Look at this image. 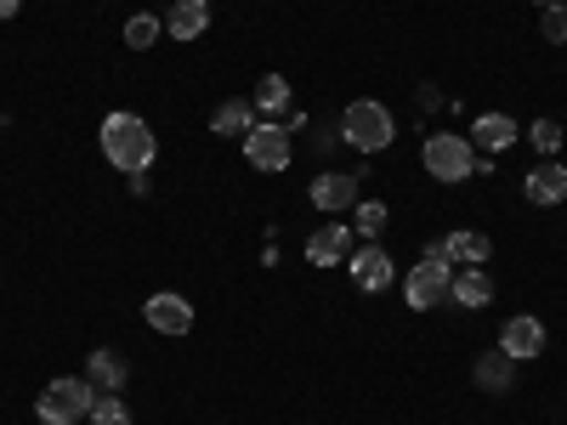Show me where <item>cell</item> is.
Segmentation results:
<instances>
[{
	"label": "cell",
	"mask_w": 567,
	"mask_h": 425,
	"mask_svg": "<svg viewBox=\"0 0 567 425\" xmlns=\"http://www.w3.org/2000/svg\"><path fill=\"white\" fill-rule=\"evenodd\" d=\"M97 142H103V159H109L114 170H125V176L154 170V159H159V136L148 131V120H142V114H125V108L103 120Z\"/></svg>",
	"instance_id": "1"
},
{
	"label": "cell",
	"mask_w": 567,
	"mask_h": 425,
	"mask_svg": "<svg viewBox=\"0 0 567 425\" xmlns=\"http://www.w3.org/2000/svg\"><path fill=\"white\" fill-rule=\"evenodd\" d=\"M341 142H347V148H358V154H386L392 142H398V120H392V108H386V103H374V97L347 103V114H341Z\"/></svg>",
	"instance_id": "2"
},
{
	"label": "cell",
	"mask_w": 567,
	"mask_h": 425,
	"mask_svg": "<svg viewBox=\"0 0 567 425\" xmlns=\"http://www.w3.org/2000/svg\"><path fill=\"white\" fill-rule=\"evenodd\" d=\"M449 283H454V261L443 256V245H432L414 267H409V278H403V301L414 307V312H432V307H443L449 301Z\"/></svg>",
	"instance_id": "3"
},
{
	"label": "cell",
	"mask_w": 567,
	"mask_h": 425,
	"mask_svg": "<svg viewBox=\"0 0 567 425\" xmlns=\"http://www.w3.org/2000/svg\"><path fill=\"white\" fill-rule=\"evenodd\" d=\"M91 403H97V386L85 381V374H63V381H52L40 397H34V414L45 425H74L91 414Z\"/></svg>",
	"instance_id": "4"
},
{
	"label": "cell",
	"mask_w": 567,
	"mask_h": 425,
	"mask_svg": "<svg viewBox=\"0 0 567 425\" xmlns=\"http://www.w3.org/2000/svg\"><path fill=\"white\" fill-rule=\"evenodd\" d=\"M420 159H425V170H432L437 182L477 176V148H471V136H460V131H432L425 148H420Z\"/></svg>",
	"instance_id": "5"
},
{
	"label": "cell",
	"mask_w": 567,
	"mask_h": 425,
	"mask_svg": "<svg viewBox=\"0 0 567 425\" xmlns=\"http://www.w3.org/2000/svg\"><path fill=\"white\" fill-rule=\"evenodd\" d=\"M290 131L284 125H250V136H245V159H250V170H290Z\"/></svg>",
	"instance_id": "6"
},
{
	"label": "cell",
	"mask_w": 567,
	"mask_h": 425,
	"mask_svg": "<svg viewBox=\"0 0 567 425\" xmlns=\"http://www.w3.org/2000/svg\"><path fill=\"white\" fill-rule=\"evenodd\" d=\"M347 272H352V283L363 296H381V290H392V278H398V267H392V256L381 250V245H363V250H352L347 256Z\"/></svg>",
	"instance_id": "7"
},
{
	"label": "cell",
	"mask_w": 567,
	"mask_h": 425,
	"mask_svg": "<svg viewBox=\"0 0 567 425\" xmlns=\"http://www.w3.org/2000/svg\"><path fill=\"white\" fill-rule=\"evenodd\" d=\"M307 194H312V205H318L323 216H341V210L358 205V176H352V170H318Z\"/></svg>",
	"instance_id": "8"
},
{
	"label": "cell",
	"mask_w": 567,
	"mask_h": 425,
	"mask_svg": "<svg viewBox=\"0 0 567 425\" xmlns=\"http://www.w3.org/2000/svg\"><path fill=\"white\" fill-rule=\"evenodd\" d=\"M499 352H505L511 363H528V357H539V352H545V323H539L534 312H516V318L499 329Z\"/></svg>",
	"instance_id": "9"
},
{
	"label": "cell",
	"mask_w": 567,
	"mask_h": 425,
	"mask_svg": "<svg viewBox=\"0 0 567 425\" xmlns=\"http://www.w3.org/2000/svg\"><path fill=\"white\" fill-rule=\"evenodd\" d=\"M142 318H148V329H159V335H187L194 329V307H187L176 290H159V296H148V307H142Z\"/></svg>",
	"instance_id": "10"
},
{
	"label": "cell",
	"mask_w": 567,
	"mask_h": 425,
	"mask_svg": "<svg viewBox=\"0 0 567 425\" xmlns=\"http://www.w3.org/2000/svg\"><path fill=\"white\" fill-rule=\"evenodd\" d=\"M347 256H352V227H341V221H323L307 239V261L312 267H347Z\"/></svg>",
	"instance_id": "11"
},
{
	"label": "cell",
	"mask_w": 567,
	"mask_h": 425,
	"mask_svg": "<svg viewBox=\"0 0 567 425\" xmlns=\"http://www.w3.org/2000/svg\"><path fill=\"white\" fill-rule=\"evenodd\" d=\"M561 199H567V165H561V159H539V165L528 170V205L556 210Z\"/></svg>",
	"instance_id": "12"
},
{
	"label": "cell",
	"mask_w": 567,
	"mask_h": 425,
	"mask_svg": "<svg viewBox=\"0 0 567 425\" xmlns=\"http://www.w3.org/2000/svg\"><path fill=\"white\" fill-rule=\"evenodd\" d=\"M465 136H471V148H477V154H505L511 142H516V120L488 108V114L471 120V131H465Z\"/></svg>",
	"instance_id": "13"
},
{
	"label": "cell",
	"mask_w": 567,
	"mask_h": 425,
	"mask_svg": "<svg viewBox=\"0 0 567 425\" xmlns=\"http://www.w3.org/2000/svg\"><path fill=\"white\" fill-rule=\"evenodd\" d=\"M449 301L465 307V312L488 307V301H494V278H488V267H460L454 283H449Z\"/></svg>",
	"instance_id": "14"
},
{
	"label": "cell",
	"mask_w": 567,
	"mask_h": 425,
	"mask_svg": "<svg viewBox=\"0 0 567 425\" xmlns=\"http://www.w3.org/2000/svg\"><path fill=\"white\" fill-rule=\"evenodd\" d=\"M85 381L97 386V392H125V381H131V363H125L120 352L97 346V352L85 357Z\"/></svg>",
	"instance_id": "15"
},
{
	"label": "cell",
	"mask_w": 567,
	"mask_h": 425,
	"mask_svg": "<svg viewBox=\"0 0 567 425\" xmlns=\"http://www.w3.org/2000/svg\"><path fill=\"white\" fill-rule=\"evenodd\" d=\"M210 29V7L205 0H176V7L165 12V34L171 40H199Z\"/></svg>",
	"instance_id": "16"
},
{
	"label": "cell",
	"mask_w": 567,
	"mask_h": 425,
	"mask_svg": "<svg viewBox=\"0 0 567 425\" xmlns=\"http://www.w3.org/2000/svg\"><path fill=\"white\" fill-rule=\"evenodd\" d=\"M471 381H477L488 397H505V392L516 386V363H511L505 352H483V357H477V369H471Z\"/></svg>",
	"instance_id": "17"
},
{
	"label": "cell",
	"mask_w": 567,
	"mask_h": 425,
	"mask_svg": "<svg viewBox=\"0 0 567 425\" xmlns=\"http://www.w3.org/2000/svg\"><path fill=\"white\" fill-rule=\"evenodd\" d=\"M250 125H256V108H250V103H239V97L216 103V114H210V131H216V136H227V142H233V136L245 142V136H250Z\"/></svg>",
	"instance_id": "18"
},
{
	"label": "cell",
	"mask_w": 567,
	"mask_h": 425,
	"mask_svg": "<svg viewBox=\"0 0 567 425\" xmlns=\"http://www.w3.org/2000/svg\"><path fill=\"white\" fill-rule=\"evenodd\" d=\"M250 108H256V114H267V120H284V108H290V80H284V74H261V80H256Z\"/></svg>",
	"instance_id": "19"
},
{
	"label": "cell",
	"mask_w": 567,
	"mask_h": 425,
	"mask_svg": "<svg viewBox=\"0 0 567 425\" xmlns=\"http://www.w3.org/2000/svg\"><path fill=\"white\" fill-rule=\"evenodd\" d=\"M443 256H449V261H465V267H483V261L494 256V245L483 239V232H449Z\"/></svg>",
	"instance_id": "20"
},
{
	"label": "cell",
	"mask_w": 567,
	"mask_h": 425,
	"mask_svg": "<svg viewBox=\"0 0 567 425\" xmlns=\"http://www.w3.org/2000/svg\"><path fill=\"white\" fill-rule=\"evenodd\" d=\"M159 34H165V23H159L154 12H136V18L125 23V45H131V52H148Z\"/></svg>",
	"instance_id": "21"
},
{
	"label": "cell",
	"mask_w": 567,
	"mask_h": 425,
	"mask_svg": "<svg viewBox=\"0 0 567 425\" xmlns=\"http://www.w3.org/2000/svg\"><path fill=\"white\" fill-rule=\"evenodd\" d=\"M352 216H358L352 227L363 232L369 245H374V239H381V232H386V205H381V199H358V205H352Z\"/></svg>",
	"instance_id": "22"
},
{
	"label": "cell",
	"mask_w": 567,
	"mask_h": 425,
	"mask_svg": "<svg viewBox=\"0 0 567 425\" xmlns=\"http://www.w3.org/2000/svg\"><path fill=\"white\" fill-rule=\"evenodd\" d=\"M85 419H91V425H131V408H125L120 392H97V403H91Z\"/></svg>",
	"instance_id": "23"
},
{
	"label": "cell",
	"mask_w": 567,
	"mask_h": 425,
	"mask_svg": "<svg viewBox=\"0 0 567 425\" xmlns=\"http://www.w3.org/2000/svg\"><path fill=\"white\" fill-rule=\"evenodd\" d=\"M528 142H534V154H539V159H556V148L567 142V131H561L556 120H534V125H528Z\"/></svg>",
	"instance_id": "24"
},
{
	"label": "cell",
	"mask_w": 567,
	"mask_h": 425,
	"mask_svg": "<svg viewBox=\"0 0 567 425\" xmlns=\"http://www.w3.org/2000/svg\"><path fill=\"white\" fill-rule=\"evenodd\" d=\"M539 34L550 45H567V0H550V7L539 12Z\"/></svg>",
	"instance_id": "25"
},
{
	"label": "cell",
	"mask_w": 567,
	"mask_h": 425,
	"mask_svg": "<svg viewBox=\"0 0 567 425\" xmlns=\"http://www.w3.org/2000/svg\"><path fill=\"white\" fill-rule=\"evenodd\" d=\"M414 103H420L425 114H437V108H443V91H437L432 80H420V91H414Z\"/></svg>",
	"instance_id": "26"
},
{
	"label": "cell",
	"mask_w": 567,
	"mask_h": 425,
	"mask_svg": "<svg viewBox=\"0 0 567 425\" xmlns=\"http://www.w3.org/2000/svg\"><path fill=\"white\" fill-rule=\"evenodd\" d=\"M336 142H341V131H312V148H318V154H329Z\"/></svg>",
	"instance_id": "27"
},
{
	"label": "cell",
	"mask_w": 567,
	"mask_h": 425,
	"mask_svg": "<svg viewBox=\"0 0 567 425\" xmlns=\"http://www.w3.org/2000/svg\"><path fill=\"white\" fill-rule=\"evenodd\" d=\"M23 12V0H0V23H7V18H18Z\"/></svg>",
	"instance_id": "28"
},
{
	"label": "cell",
	"mask_w": 567,
	"mask_h": 425,
	"mask_svg": "<svg viewBox=\"0 0 567 425\" xmlns=\"http://www.w3.org/2000/svg\"><path fill=\"white\" fill-rule=\"evenodd\" d=\"M539 7H550V0H539Z\"/></svg>",
	"instance_id": "29"
},
{
	"label": "cell",
	"mask_w": 567,
	"mask_h": 425,
	"mask_svg": "<svg viewBox=\"0 0 567 425\" xmlns=\"http://www.w3.org/2000/svg\"><path fill=\"white\" fill-rule=\"evenodd\" d=\"M561 131H567V120H561Z\"/></svg>",
	"instance_id": "30"
}]
</instances>
